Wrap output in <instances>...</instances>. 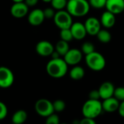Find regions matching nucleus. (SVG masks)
I'll list each match as a JSON object with an SVG mask.
<instances>
[{"label": "nucleus", "instance_id": "f257e3e1", "mask_svg": "<svg viewBox=\"0 0 124 124\" xmlns=\"http://www.w3.org/2000/svg\"><path fill=\"white\" fill-rule=\"evenodd\" d=\"M68 66L64 58H52L47 64L46 72L53 78H61L67 73Z\"/></svg>", "mask_w": 124, "mask_h": 124}, {"label": "nucleus", "instance_id": "f03ea898", "mask_svg": "<svg viewBox=\"0 0 124 124\" xmlns=\"http://www.w3.org/2000/svg\"><path fill=\"white\" fill-rule=\"evenodd\" d=\"M90 8L87 0H69L66 9L72 17H83L88 14Z\"/></svg>", "mask_w": 124, "mask_h": 124}, {"label": "nucleus", "instance_id": "7ed1b4c3", "mask_svg": "<svg viewBox=\"0 0 124 124\" xmlns=\"http://www.w3.org/2000/svg\"><path fill=\"white\" fill-rule=\"evenodd\" d=\"M103 111L102 104L99 100L91 99L87 100L82 107V112L84 117L95 119Z\"/></svg>", "mask_w": 124, "mask_h": 124}, {"label": "nucleus", "instance_id": "20e7f679", "mask_svg": "<svg viewBox=\"0 0 124 124\" xmlns=\"http://www.w3.org/2000/svg\"><path fill=\"white\" fill-rule=\"evenodd\" d=\"M85 61L88 67L93 71H101L106 66V60L104 57L96 51L86 55Z\"/></svg>", "mask_w": 124, "mask_h": 124}, {"label": "nucleus", "instance_id": "39448f33", "mask_svg": "<svg viewBox=\"0 0 124 124\" xmlns=\"http://www.w3.org/2000/svg\"><path fill=\"white\" fill-rule=\"evenodd\" d=\"M53 21L55 26L60 29H70L73 23L72 16L67 10H58L55 13Z\"/></svg>", "mask_w": 124, "mask_h": 124}, {"label": "nucleus", "instance_id": "423d86ee", "mask_svg": "<svg viewBox=\"0 0 124 124\" xmlns=\"http://www.w3.org/2000/svg\"><path fill=\"white\" fill-rule=\"evenodd\" d=\"M35 110L37 113L42 117H47L54 113L53 104L47 99H40L35 103Z\"/></svg>", "mask_w": 124, "mask_h": 124}, {"label": "nucleus", "instance_id": "0eeeda50", "mask_svg": "<svg viewBox=\"0 0 124 124\" xmlns=\"http://www.w3.org/2000/svg\"><path fill=\"white\" fill-rule=\"evenodd\" d=\"M14 74L10 69L6 67H0V88H10L14 83Z\"/></svg>", "mask_w": 124, "mask_h": 124}, {"label": "nucleus", "instance_id": "6e6552de", "mask_svg": "<svg viewBox=\"0 0 124 124\" xmlns=\"http://www.w3.org/2000/svg\"><path fill=\"white\" fill-rule=\"evenodd\" d=\"M83 58V53L77 48H71L64 56V61L68 65H78Z\"/></svg>", "mask_w": 124, "mask_h": 124}, {"label": "nucleus", "instance_id": "1a4fd4ad", "mask_svg": "<svg viewBox=\"0 0 124 124\" xmlns=\"http://www.w3.org/2000/svg\"><path fill=\"white\" fill-rule=\"evenodd\" d=\"M54 50L55 47L53 44L47 40L39 41L36 45V52L38 55L43 57L50 56Z\"/></svg>", "mask_w": 124, "mask_h": 124}, {"label": "nucleus", "instance_id": "9d476101", "mask_svg": "<svg viewBox=\"0 0 124 124\" xmlns=\"http://www.w3.org/2000/svg\"><path fill=\"white\" fill-rule=\"evenodd\" d=\"M10 13L16 18H22L29 13V7L24 2L14 3L10 8Z\"/></svg>", "mask_w": 124, "mask_h": 124}, {"label": "nucleus", "instance_id": "9b49d317", "mask_svg": "<svg viewBox=\"0 0 124 124\" xmlns=\"http://www.w3.org/2000/svg\"><path fill=\"white\" fill-rule=\"evenodd\" d=\"M45 17L44 12L41 9H34L31 10L28 15V21L30 25L33 26H40L45 21Z\"/></svg>", "mask_w": 124, "mask_h": 124}, {"label": "nucleus", "instance_id": "f8f14e48", "mask_svg": "<svg viewBox=\"0 0 124 124\" xmlns=\"http://www.w3.org/2000/svg\"><path fill=\"white\" fill-rule=\"evenodd\" d=\"M70 29L72 33L74 39L78 40H81L84 39L86 34H88L85 23H83L81 22L73 23Z\"/></svg>", "mask_w": 124, "mask_h": 124}, {"label": "nucleus", "instance_id": "ddd939ff", "mask_svg": "<svg viewBox=\"0 0 124 124\" xmlns=\"http://www.w3.org/2000/svg\"><path fill=\"white\" fill-rule=\"evenodd\" d=\"M105 8L115 15L120 14L124 12V0H107Z\"/></svg>", "mask_w": 124, "mask_h": 124}, {"label": "nucleus", "instance_id": "4468645a", "mask_svg": "<svg viewBox=\"0 0 124 124\" xmlns=\"http://www.w3.org/2000/svg\"><path fill=\"white\" fill-rule=\"evenodd\" d=\"M115 88L114 87V85L111 82H104L100 87L99 88V91L100 94L101 99H106L107 98L112 97L114 95V91H115Z\"/></svg>", "mask_w": 124, "mask_h": 124}, {"label": "nucleus", "instance_id": "2eb2a0df", "mask_svg": "<svg viewBox=\"0 0 124 124\" xmlns=\"http://www.w3.org/2000/svg\"><path fill=\"white\" fill-rule=\"evenodd\" d=\"M101 104L104 111L107 112H114L118 109L120 101H118L115 97L112 96L106 99H104Z\"/></svg>", "mask_w": 124, "mask_h": 124}, {"label": "nucleus", "instance_id": "dca6fc26", "mask_svg": "<svg viewBox=\"0 0 124 124\" xmlns=\"http://www.w3.org/2000/svg\"><path fill=\"white\" fill-rule=\"evenodd\" d=\"M115 21V15L108 10L104 12L100 18L101 24L106 29H110L114 26Z\"/></svg>", "mask_w": 124, "mask_h": 124}, {"label": "nucleus", "instance_id": "f3484780", "mask_svg": "<svg viewBox=\"0 0 124 124\" xmlns=\"http://www.w3.org/2000/svg\"><path fill=\"white\" fill-rule=\"evenodd\" d=\"M27 117V112L23 109H19L13 115L12 122L14 124H23L26 122Z\"/></svg>", "mask_w": 124, "mask_h": 124}, {"label": "nucleus", "instance_id": "a211bd4d", "mask_svg": "<svg viewBox=\"0 0 124 124\" xmlns=\"http://www.w3.org/2000/svg\"><path fill=\"white\" fill-rule=\"evenodd\" d=\"M70 76L72 80H79L84 78L85 76V70L80 66H73L72 70L70 72Z\"/></svg>", "mask_w": 124, "mask_h": 124}, {"label": "nucleus", "instance_id": "6ab92c4d", "mask_svg": "<svg viewBox=\"0 0 124 124\" xmlns=\"http://www.w3.org/2000/svg\"><path fill=\"white\" fill-rule=\"evenodd\" d=\"M70 48L69 42L63 39L58 40L55 46V50L61 56H64L67 54V53L70 50Z\"/></svg>", "mask_w": 124, "mask_h": 124}, {"label": "nucleus", "instance_id": "aec40b11", "mask_svg": "<svg viewBox=\"0 0 124 124\" xmlns=\"http://www.w3.org/2000/svg\"><path fill=\"white\" fill-rule=\"evenodd\" d=\"M97 39H99V41H100L101 43H108L110 42L111 39H112V35L109 33V31L106 30V29H101L99 33L96 35Z\"/></svg>", "mask_w": 124, "mask_h": 124}, {"label": "nucleus", "instance_id": "412c9836", "mask_svg": "<svg viewBox=\"0 0 124 124\" xmlns=\"http://www.w3.org/2000/svg\"><path fill=\"white\" fill-rule=\"evenodd\" d=\"M67 0H52L50 4L53 8L56 10H64L67 5Z\"/></svg>", "mask_w": 124, "mask_h": 124}, {"label": "nucleus", "instance_id": "4be33fe9", "mask_svg": "<svg viewBox=\"0 0 124 124\" xmlns=\"http://www.w3.org/2000/svg\"><path fill=\"white\" fill-rule=\"evenodd\" d=\"M60 37L61 39H63L67 42H71L74 37L72 35V33L70 29H61L60 31Z\"/></svg>", "mask_w": 124, "mask_h": 124}, {"label": "nucleus", "instance_id": "5701e85b", "mask_svg": "<svg viewBox=\"0 0 124 124\" xmlns=\"http://www.w3.org/2000/svg\"><path fill=\"white\" fill-rule=\"evenodd\" d=\"M81 51L83 54L88 55L95 51V47L93 43L90 42H85L81 45Z\"/></svg>", "mask_w": 124, "mask_h": 124}, {"label": "nucleus", "instance_id": "b1692460", "mask_svg": "<svg viewBox=\"0 0 124 124\" xmlns=\"http://www.w3.org/2000/svg\"><path fill=\"white\" fill-rule=\"evenodd\" d=\"M88 2L91 7L95 9H101L105 8L107 0H89Z\"/></svg>", "mask_w": 124, "mask_h": 124}, {"label": "nucleus", "instance_id": "393cba45", "mask_svg": "<svg viewBox=\"0 0 124 124\" xmlns=\"http://www.w3.org/2000/svg\"><path fill=\"white\" fill-rule=\"evenodd\" d=\"M53 104L54 110L55 112H62V111H64L66 108L65 101L61 100V99H57L54 102H53Z\"/></svg>", "mask_w": 124, "mask_h": 124}, {"label": "nucleus", "instance_id": "a878e982", "mask_svg": "<svg viewBox=\"0 0 124 124\" xmlns=\"http://www.w3.org/2000/svg\"><path fill=\"white\" fill-rule=\"evenodd\" d=\"M101 22L100 21L95 18V17H90L88 18L85 23V26H99L101 27Z\"/></svg>", "mask_w": 124, "mask_h": 124}, {"label": "nucleus", "instance_id": "bb28decb", "mask_svg": "<svg viewBox=\"0 0 124 124\" xmlns=\"http://www.w3.org/2000/svg\"><path fill=\"white\" fill-rule=\"evenodd\" d=\"M114 97H115L118 101H124V87H117L115 89Z\"/></svg>", "mask_w": 124, "mask_h": 124}, {"label": "nucleus", "instance_id": "cd10ccee", "mask_svg": "<svg viewBox=\"0 0 124 124\" xmlns=\"http://www.w3.org/2000/svg\"><path fill=\"white\" fill-rule=\"evenodd\" d=\"M45 124H60V118L57 115L53 113L46 117Z\"/></svg>", "mask_w": 124, "mask_h": 124}, {"label": "nucleus", "instance_id": "c85d7f7f", "mask_svg": "<svg viewBox=\"0 0 124 124\" xmlns=\"http://www.w3.org/2000/svg\"><path fill=\"white\" fill-rule=\"evenodd\" d=\"M44 12V15L45 17V19H53L55 15V9L53 8H47L46 9H45L43 10Z\"/></svg>", "mask_w": 124, "mask_h": 124}, {"label": "nucleus", "instance_id": "c756f323", "mask_svg": "<svg viewBox=\"0 0 124 124\" xmlns=\"http://www.w3.org/2000/svg\"><path fill=\"white\" fill-rule=\"evenodd\" d=\"M8 115V107L6 104L0 101V120L5 119Z\"/></svg>", "mask_w": 124, "mask_h": 124}, {"label": "nucleus", "instance_id": "7c9ffc66", "mask_svg": "<svg viewBox=\"0 0 124 124\" xmlns=\"http://www.w3.org/2000/svg\"><path fill=\"white\" fill-rule=\"evenodd\" d=\"M88 34L91 36H96L99 31L101 30V27L99 26H85Z\"/></svg>", "mask_w": 124, "mask_h": 124}, {"label": "nucleus", "instance_id": "2f4dec72", "mask_svg": "<svg viewBox=\"0 0 124 124\" xmlns=\"http://www.w3.org/2000/svg\"><path fill=\"white\" fill-rule=\"evenodd\" d=\"M89 99H95V100H99L101 99L99 91V90H93L89 93Z\"/></svg>", "mask_w": 124, "mask_h": 124}, {"label": "nucleus", "instance_id": "473e14b6", "mask_svg": "<svg viewBox=\"0 0 124 124\" xmlns=\"http://www.w3.org/2000/svg\"><path fill=\"white\" fill-rule=\"evenodd\" d=\"M79 124H96V123L93 118L84 117L82 120H80Z\"/></svg>", "mask_w": 124, "mask_h": 124}, {"label": "nucleus", "instance_id": "72a5a7b5", "mask_svg": "<svg viewBox=\"0 0 124 124\" xmlns=\"http://www.w3.org/2000/svg\"><path fill=\"white\" fill-rule=\"evenodd\" d=\"M39 0H24V2L28 5V7H34L37 5Z\"/></svg>", "mask_w": 124, "mask_h": 124}, {"label": "nucleus", "instance_id": "f704fd0d", "mask_svg": "<svg viewBox=\"0 0 124 124\" xmlns=\"http://www.w3.org/2000/svg\"><path fill=\"white\" fill-rule=\"evenodd\" d=\"M119 115L124 117V101H122L121 102H120V105H119V108L117 109Z\"/></svg>", "mask_w": 124, "mask_h": 124}, {"label": "nucleus", "instance_id": "c9c22d12", "mask_svg": "<svg viewBox=\"0 0 124 124\" xmlns=\"http://www.w3.org/2000/svg\"><path fill=\"white\" fill-rule=\"evenodd\" d=\"M51 57H52V58H53V59H55V58H60V54L55 50L53 52V53L51 54V55H50Z\"/></svg>", "mask_w": 124, "mask_h": 124}, {"label": "nucleus", "instance_id": "e433bc0d", "mask_svg": "<svg viewBox=\"0 0 124 124\" xmlns=\"http://www.w3.org/2000/svg\"><path fill=\"white\" fill-rule=\"evenodd\" d=\"M12 1L14 3H16V2H24V0H12Z\"/></svg>", "mask_w": 124, "mask_h": 124}, {"label": "nucleus", "instance_id": "4c0bfd02", "mask_svg": "<svg viewBox=\"0 0 124 124\" xmlns=\"http://www.w3.org/2000/svg\"><path fill=\"white\" fill-rule=\"evenodd\" d=\"M42 1L44 2H45V3H50L52 0H42Z\"/></svg>", "mask_w": 124, "mask_h": 124}, {"label": "nucleus", "instance_id": "58836bf2", "mask_svg": "<svg viewBox=\"0 0 124 124\" xmlns=\"http://www.w3.org/2000/svg\"><path fill=\"white\" fill-rule=\"evenodd\" d=\"M60 124H67V123H60Z\"/></svg>", "mask_w": 124, "mask_h": 124}, {"label": "nucleus", "instance_id": "ea45409f", "mask_svg": "<svg viewBox=\"0 0 124 124\" xmlns=\"http://www.w3.org/2000/svg\"><path fill=\"white\" fill-rule=\"evenodd\" d=\"M12 124H14V123H12Z\"/></svg>", "mask_w": 124, "mask_h": 124}, {"label": "nucleus", "instance_id": "a19ab883", "mask_svg": "<svg viewBox=\"0 0 124 124\" xmlns=\"http://www.w3.org/2000/svg\"><path fill=\"white\" fill-rule=\"evenodd\" d=\"M67 1H69V0H67Z\"/></svg>", "mask_w": 124, "mask_h": 124}]
</instances>
